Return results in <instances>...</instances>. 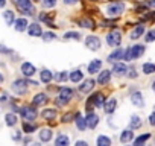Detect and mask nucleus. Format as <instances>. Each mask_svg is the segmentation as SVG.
<instances>
[{
  "label": "nucleus",
  "instance_id": "a19ab883",
  "mask_svg": "<svg viewBox=\"0 0 155 146\" xmlns=\"http://www.w3.org/2000/svg\"><path fill=\"white\" fill-rule=\"evenodd\" d=\"M64 38L65 40H81V35L78 34V32H67L64 35Z\"/></svg>",
  "mask_w": 155,
  "mask_h": 146
},
{
  "label": "nucleus",
  "instance_id": "423d86ee",
  "mask_svg": "<svg viewBox=\"0 0 155 146\" xmlns=\"http://www.w3.org/2000/svg\"><path fill=\"white\" fill-rule=\"evenodd\" d=\"M107 44L111 47H117L122 44V31L120 29H113L111 32H108L107 35Z\"/></svg>",
  "mask_w": 155,
  "mask_h": 146
},
{
  "label": "nucleus",
  "instance_id": "2f4dec72",
  "mask_svg": "<svg viewBox=\"0 0 155 146\" xmlns=\"http://www.w3.org/2000/svg\"><path fill=\"white\" fill-rule=\"evenodd\" d=\"M3 18H5V22H6V25L8 26H11V25H14L15 23V15H14V11H5L3 12Z\"/></svg>",
  "mask_w": 155,
  "mask_h": 146
},
{
  "label": "nucleus",
  "instance_id": "393cba45",
  "mask_svg": "<svg viewBox=\"0 0 155 146\" xmlns=\"http://www.w3.org/2000/svg\"><path fill=\"white\" fill-rule=\"evenodd\" d=\"M40 140L43 141V143H47V141H50L52 140V137H53V132H52V129H47V128H43L41 131H40Z\"/></svg>",
  "mask_w": 155,
  "mask_h": 146
},
{
  "label": "nucleus",
  "instance_id": "f3484780",
  "mask_svg": "<svg viewBox=\"0 0 155 146\" xmlns=\"http://www.w3.org/2000/svg\"><path fill=\"white\" fill-rule=\"evenodd\" d=\"M94 85H96V82L93 79H84L79 85V91L81 93H90L94 88Z\"/></svg>",
  "mask_w": 155,
  "mask_h": 146
},
{
  "label": "nucleus",
  "instance_id": "0eeeda50",
  "mask_svg": "<svg viewBox=\"0 0 155 146\" xmlns=\"http://www.w3.org/2000/svg\"><path fill=\"white\" fill-rule=\"evenodd\" d=\"M20 113H21V117H23L25 120H28V122H34V120L37 119V116H38L35 107H23V108L20 110Z\"/></svg>",
  "mask_w": 155,
  "mask_h": 146
},
{
  "label": "nucleus",
  "instance_id": "f03ea898",
  "mask_svg": "<svg viewBox=\"0 0 155 146\" xmlns=\"http://www.w3.org/2000/svg\"><path fill=\"white\" fill-rule=\"evenodd\" d=\"M104 104H105V98H104V95L102 93H93L88 99H87V104H85V110L90 113L91 110H94V108H101V107H104Z\"/></svg>",
  "mask_w": 155,
  "mask_h": 146
},
{
  "label": "nucleus",
  "instance_id": "603ef678",
  "mask_svg": "<svg viewBox=\"0 0 155 146\" xmlns=\"http://www.w3.org/2000/svg\"><path fill=\"white\" fill-rule=\"evenodd\" d=\"M20 137H21V135H20V132H14V135H12V138H14V140H20Z\"/></svg>",
  "mask_w": 155,
  "mask_h": 146
},
{
  "label": "nucleus",
  "instance_id": "ddd939ff",
  "mask_svg": "<svg viewBox=\"0 0 155 146\" xmlns=\"http://www.w3.org/2000/svg\"><path fill=\"white\" fill-rule=\"evenodd\" d=\"M113 73H114V75H117V76H125L126 73H128L126 64H125V62H120V61L114 62V65H113Z\"/></svg>",
  "mask_w": 155,
  "mask_h": 146
},
{
  "label": "nucleus",
  "instance_id": "dca6fc26",
  "mask_svg": "<svg viewBox=\"0 0 155 146\" xmlns=\"http://www.w3.org/2000/svg\"><path fill=\"white\" fill-rule=\"evenodd\" d=\"M85 120H87V126H88L90 129H94V128L99 125V116H97L96 113H93V111H90V113L85 116Z\"/></svg>",
  "mask_w": 155,
  "mask_h": 146
},
{
  "label": "nucleus",
  "instance_id": "052dcab7",
  "mask_svg": "<svg viewBox=\"0 0 155 146\" xmlns=\"http://www.w3.org/2000/svg\"><path fill=\"white\" fill-rule=\"evenodd\" d=\"M91 2H94V0H91Z\"/></svg>",
  "mask_w": 155,
  "mask_h": 146
},
{
  "label": "nucleus",
  "instance_id": "20e7f679",
  "mask_svg": "<svg viewBox=\"0 0 155 146\" xmlns=\"http://www.w3.org/2000/svg\"><path fill=\"white\" fill-rule=\"evenodd\" d=\"M14 3L21 14H25V15H34L35 14V6L32 3V0H15Z\"/></svg>",
  "mask_w": 155,
  "mask_h": 146
},
{
  "label": "nucleus",
  "instance_id": "aec40b11",
  "mask_svg": "<svg viewBox=\"0 0 155 146\" xmlns=\"http://www.w3.org/2000/svg\"><path fill=\"white\" fill-rule=\"evenodd\" d=\"M14 28H15V31L17 32H25V31H28V28H29V23H28V20L26 18H17L15 20V23H14Z\"/></svg>",
  "mask_w": 155,
  "mask_h": 146
},
{
  "label": "nucleus",
  "instance_id": "49530a36",
  "mask_svg": "<svg viewBox=\"0 0 155 146\" xmlns=\"http://www.w3.org/2000/svg\"><path fill=\"white\" fill-rule=\"evenodd\" d=\"M149 123H150L152 126H155V111H153V113L149 116Z\"/></svg>",
  "mask_w": 155,
  "mask_h": 146
},
{
  "label": "nucleus",
  "instance_id": "4c0bfd02",
  "mask_svg": "<svg viewBox=\"0 0 155 146\" xmlns=\"http://www.w3.org/2000/svg\"><path fill=\"white\" fill-rule=\"evenodd\" d=\"M35 129H37V125L29 123L28 120H26V122H23V131H25L26 134H31V132H34Z\"/></svg>",
  "mask_w": 155,
  "mask_h": 146
},
{
  "label": "nucleus",
  "instance_id": "3c124183",
  "mask_svg": "<svg viewBox=\"0 0 155 146\" xmlns=\"http://www.w3.org/2000/svg\"><path fill=\"white\" fill-rule=\"evenodd\" d=\"M147 6H152V8H155V0H147V2H144Z\"/></svg>",
  "mask_w": 155,
  "mask_h": 146
},
{
  "label": "nucleus",
  "instance_id": "1a4fd4ad",
  "mask_svg": "<svg viewBox=\"0 0 155 146\" xmlns=\"http://www.w3.org/2000/svg\"><path fill=\"white\" fill-rule=\"evenodd\" d=\"M12 90H14V93H17V95H25L26 91H28V81H25V79H17V81H14L12 82Z\"/></svg>",
  "mask_w": 155,
  "mask_h": 146
},
{
  "label": "nucleus",
  "instance_id": "39448f33",
  "mask_svg": "<svg viewBox=\"0 0 155 146\" xmlns=\"http://www.w3.org/2000/svg\"><path fill=\"white\" fill-rule=\"evenodd\" d=\"M71 98H73V90L68 88V87H61L59 88V96L56 98L55 102H56L58 107H64L71 101Z\"/></svg>",
  "mask_w": 155,
  "mask_h": 146
},
{
  "label": "nucleus",
  "instance_id": "4be33fe9",
  "mask_svg": "<svg viewBox=\"0 0 155 146\" xmlns=\"http://www.w3.org/2000/svg\"><path fill=\"white\" fill-rule=\"evenodd\" d=\"M120 141L122 143H128V141H132L134 140V129H125V131H122L120 132Z\"/></svg>",
  "mask_w": 155,
  "mask_h": 146
},
{
  "label": "nucleus",
  "instance_id": "f257e3e1",
  "mask_svg": "<svg viewBox=\"0 0 155 146\" xmlns=\"http://www.w3.org/2000/svg\"><path fill=\"white\" fill-rule=\"evenodd\" d=\"M125 3L123 2H120V0H113V2H110V3H107V6H105V14L108 15V17H119V15H122L123 12H125Z\"/></svg>",
  "mask_w": 155,
  "mask_h": 146
},
{
  "label": "nucleus",
  "instance_id": "13d9d810",
  "mask_svg": "<svg viewBox=\"0 0 155 146\" xmlns=\"http://www.w3.org/2000/svg\"><path fill=\"white\" fill-rule=\"evenodd\" d=\"M0 82H3V76L2 75H0Z\"/></svg>",
  "mask_w": 155,
  "mask_h": 146
},
{
  "label": "nucleus",
  "instance_id": "37998d69",
  "mask_svg": "<svg viewBox=\"0 0 155 146\" xmlns=\"http://www.w3.org/2000/svg\"><path fill=\"white\" fill-rule=\"evenodd\" d=\"M43 40L44 41H53V40H56V35L53 32H44L43 34Z\"/></svg>",
  "mask_w": 155,
  "mask_h": 146
},
{
  "label": "nucleus",
  "instance_id": "9b49d317",
  "mask_svg": "<svg viewBox=\"0 0 155 146\" xmlns=\"http://www.w3.org/2000/svg\"><path fill=\"white\" fill-rule=\"evenodd\" d=\"M144 23H138L135 28H132V31H131V34H129V38L131 40H138V38H141L143 35H144Z\"/></svg>",
  "mask_w": 155,
  "mask_h": 146
},
{
  "label": "nucleus",
  "instance_id": "79ce46f5",
  "mask_svg": "<svg viewBox=\"0 0 155 146\" xmlns=\"http://www.w3.org/2000/svg\"><path fill=\"white\" fill-rule=\"evenodd\" d=\"M144 41H146V43H152V41H155V29H152V31H149V32L146 34Z\"/></svg>",
  "mask_w": 155,
  "mask_h": 146
},
{
  "label": "nucleus",
  "instance_id": "bb28decb",
  "mask_svg": "<svg viewBox=\"0 0 155 146\" xmlns=\"http://www.w3.org/2000/svg\"><path fill=\"white\" fill-rule=\"evenodd\" d=\"M55 146H70V138L65 134H58L55 138Z\"/></svg>",
  "mask_w": 155,
  "mask_h": 146
},
{
  "label": "nucleus",
  "instance_id": "e433bc0d",
  "mask_svg": "<svg viewBox=\"0 0 155 146\" xmlns=\"http://www.w3.org/2000/svg\"><path fill=\"white\" fill-rule=\"evenodd\" d=\"M53 79L56 82H65L68 79V73L67 71H59V73H56V75H53Z\"/></svg>",
  "mask_w": 155,
  "mask_h": 146
},
{
  "label": "nucleus",
  "instance_id": "a211bd4d",
  "mask_svg": "<svg viewBox=\"0 0 155 146\" xmlns=\"http://www.w3.org/2000/svg\"><path fill=\"white\" fill-rule=\"evenodd\" d=\"M116 108H117V99H114V98L108 99V101L104 104V111H105L107 114H113V113L116 111Z\"/></svg>",
  "mask_w": 155,
  "mask_h": 146
},
{
  "label": "nucleus",
  "instance_id": "6e6d98bb",
  "mask_svg": "<svg viewBox=\"0 0 155 146\" xmlns=\"http://www.w3.org/2000/svg\"><path fill=\"white\" fill-rule=\"evenodd\" d=\"M152 91H153V93H155V81H153V82H152Z\"/></svg>",
  "mask_w": 155,
  "mask_h": 146
},
{
  "label": "nucleus",
  "instance_id": "72a5a7b5",
  "mask_svg": "<svg viewBox=\"0 0 155 146\" xmlns=\"http://www.w3.org/2000/svg\"><path fill=\"white\" fill-rule=\"evenodd\" d=\"M141 70L144 75H152V73H155V64L153 62H144L141 65Z\"/></svg>",
  "mask_w": 155,
  "mask_h": 146
},
{
  "label": "nucleus",
  "instance_id": "c9c22d12",
  "mask_svg": "<svg viewBox=\"0 0 155 146\" xmlns=\"http://www.w3.org/2000/svg\"><path fill=\"white\" fill-rule=\"evenodd\" d=\"M5 122H6L8 126H14V125L18 122V117H17L14 113H8V114L5 116Z\"/></svg>",
  "mask_w": 155,
  "mask_h": 146
},
{
  "label": "nucleus",
  "instance_id": "7ed1b4c3",
  "mask_svg": "<svg viewBox=\"0 0 155 146\" xmlns=\"http://www.w3.org/2000/svg\"><path fill=\"white\" fill-rule=\"evenodd\" d=\"M144 50H146V47L143 46V44H135V46H132V47H128L126 49V52H125V61H132V59H137V58H140L143 53H144Z\"/></svg>",
  "mask_w": 155,
  "mask_h": 146
},
{
  "label": "nucleus",
  "instance_id": "b1692460",
  "mask_svg": "<svg viewBox=\"0 0 155 146\" xmlns=\"http://www.w3.org/2000/svg\"><path fill=\"white\" fill-rule=\"evenodd\" d=\"M74 122H76V128L79 129V131H85L88 126H87V120H85V117H82L79 113H76V119H74Z\"/></svg>",
  "mask_w": 155,
  "mask_h": 146
},
{
  "label": "nucleus",
  "instance_id": "ea45409f",
  "mask_svg": "<svg viewBox=\"0 0 155 146\" xmlns=\"http://www.w3.org/2000/svg\"><path fill=\"white\" fill-rule=\"evenodd\" d=\"M56 2H58V0H41V3H43V6H44L46 9L53 8V6L56 5Z\"/></svg>",
  "mask_w": 155,
  "mask_h": 146
},
{
  "label": "nucleus",
  "instance_id": "c85d7f7f",
  "mask_svg": "<svg viewBox=\"0 0 155 146\" xmlns=\"http://www.w3.org/2000/svg\"><path fill=\"white\" fill-rule=\"evenodd\" d=\"M68 79H70L71 82H81V81L84 79V73H82L81 70H73L70 75H68Z\"/></svg>",
  "mask_w": 155,
  "mask_h": 146
},
{
  "label": "nucleus",
  "instance_id": "09e8293b",
  "mask_svg": "<svg viewBox=\"0 0 155 146\" xmlns=\"http://www.w3.org/2000/svg\"><path fill=\"white\" fill-rule=\"evenodd\" d=\"M78 2H79V0H64V3L68 5V6H70V5H76Z\"/></svg>",
  "mask_w": 155,
  "mask_h": 146
},
{
  "label": "nucleus",
  "instance_id": "c756f323",
  "mask_svg": "<svg viewBox=\"0 0 155 146\" xmlns=\"http://www.w3.org/2000/svg\"><path fill=\"white\" fill-rule=\"evenodd\" d=\"M96 144H97V146H111V138H110L108 135L101 134V135H97V138H96Z\"/></svg>",
  "mask_w": 155,
  "mask_h": 146
},
{
  "label": "nucleus",
  "instance_id": "cd10ccee",
  "mask_svg": "<svg viewBox=\"0 0 155 146\" xmlns=\"http://www.w3.org/2000/svg\"><path fill=\"white\" fill-rule=\"evenodd\" d=\"M40 79H41V82H44V84H49V82L53 79V73H52L50 70L44 68V70H41V73H40Z\"/></svg>",
  "mask_w": 155,
  "mask_h": 146
},
{
  "label": "nucleus",
  "instance_id": "412c9836",
  "mask_svg": "<svg viewBox=\"0 0 155 146\" xmlns=\"http://www.w3.org/2000/svg\"><path fill=\"white\" fill-rule=\"evenodd\" d=\"M28 34L31 37H41L43 35V31H41V26L38 23H31L29 28H28Z\"/></svg>",
  "mask_w": 155,
  "mask_h": 146
},
{
  "label": "nucleus",
  "instance_id": "f704fd0d",
  "mask_svg": "<svg viewBox=\"0 0 155 146\" xmlns=\"http://www.w3.org/2000/svg\"><path fill=\"white\" fill-rule=\"evenodd\" d=\"M150 138V134L149 132H146V134H143V135H140L138 138H135L134 140V144L132 146H144V143L147 141Z\"/></svg>",
  "mask_w": 155,
  "mask_h": 146
},
{
  "label": "nucleus",
  "instance_id": "a18cd8bd",
  "mask_svg": "<svg viewBox=\"0 0 155 146\" xmlns=\"http://www.w3.org/2000/svg\"><path fill=\"white\" fill-rule=\"evenodd\" d=\"M128 76L132 78V79L137 78V71H135V68H128Z\"/></svg>",
  "mask_w": 155,
  "mask_h": 146
},
{
  "label": "nucleus",
  "instance_id": "2eb2a0df",
  "mask_svg": "<svg viewBox=\"0 0 155 146\" xmlns=\"http://www.w3.org/2000/svg\"><path fill=\"white\" fill-rule=\"evenodd\" d=\"M131 102H132V105H135V107H138V108H143L144 107V98H143V95H141V91H134L132 95H131Z\"/></svg>",
  "mask_w": 155,
  "mask_h": 146
},
{
  "label": "nucleus",
  "instance_id": "5701e85b",
  "mask_svg": "<svg viewBox=\"0 0 155 146\" xmlns=\"http://www.w3.org/2000/svg\"><path fill=\"white\" fill-rule=\"evenodd\" d=\"M56 116H58V111H56L55 108H46V110H43V113H41V117L46 119V120H55Z\"/></svg>",
  "mask_w": 155,
  "mask_h": 146
},
{
  "label": "nucleus",
  "instance_id": "c03bdc74",
  "mask_svg": "<svg viewBox=\"0 0 155 146\" xmlns=\"http://www.w3.org/2000/svg\"><path fill=\"white\" fill-rule=\"evenodd\" d=\"M116 25H117V20H116V18H108V20H104V22H102V26H105V28H107V26L114 28Z\"/></svg>",
  "mask_w": 155,
  "mask_h": 146
},
{
  "label": "nucleus",
  "instance_id": "4d7b16f0",
  "mask_svg": "<svg viewBox=\"0 0 155 146\" xmlns=\"http://www.w3.org/2000/svg\"><path fill=\"white\" fill-rule=\"evenodd\" d=\"M31 146H41V144H40V143H32Z\"/></svg>",
  "mask_w": 155,
  "mask_h": 146
},
{
  "label": "nucleus",
  "instance_id": "864d4df0",
  "mask_svg": "<svg viewBox=\"0 0 155 146\" xmlns=\"http://www.w3.org/2000/svg\"><path fill=\"white\" fill-rule=\"evenodd\" d=\"M6 5V0H0V8H5Z\"/></svg>",
  "mask_w": 155,
  "mask_h": 146
},
{
  "label": "nucleus",
  "instance_id": "9d476101",
  "mask_svg": "<svg viewBox=\"0 0 155 146\" xmlns=\"http://www.w3.org/2000/svg\"><path fill=\"white\" fill-rule=\"evenodd\" d=\"M111 75H113V70H102L99 75H97L96 82H97L99 85H107V84L111 81Z\"/></svg>",
  "mask_w": 155,
  "mask_h": 146
},
{
  "label": "nucleus",
  "instance_id": "58836bf2",
  "mask_svg": "<svg viewBox=\"0 0 155 146\" xmlns=\"http://www.w3.org/2000/svg\"><path fill=\"white\" fill-rule=\"evenodd\" d=\"M73 119H76V114H73L71 111H68V113H65V114L62 116L61 122H62V123H68V122H71Z\"/></svg>",
  "mask_w": 155,
  "mask_h": 146
},
{
  "label": "nucleus",
  "instance_id": "f8f14e48",
  "mask_svg": "<svg viewBox=\"0 0 155 146\" xmlns=\"http://www.w3.org/2000/svg\"><path fill=\"white\" fill-rule=\"evenodd\" d=\"M125 52H126V49H116L114 52H111L110 55H108V62H117V61H120V59H123L125 58Z\"/></svg>",
  "mask_w": 155,
  "mask_h": 146
},
{
  "label": "nucleus",
  "instance_id": "de8ad7c7",
  "mask_svg": "<svg viewBox=\"0 0 155 146\" xmlns=\"http://www.w3.org/2000/svg\"><path fill=\"white\" fill-rule=\"evenodd\" d=\"M74 146H88V143H87L85 140H78V141L74 143Z\"/></svg>",
  "mask_w": 155,
  "mask_h": 146
},
{
  "label": "nucleus",
  "instance_id": "bf43d9fd",
  "mask_svg": "<svg viewBox=\"0 0 155 146\" xmlns=\"http://www.w3.org/2000/svg\"><path fill=\"white\" fill-rule=\"evenodd\" d=\"M32 2H40V0H32Z\"/></svg>",
  "mask_w": 155,
  "mask_h": 146
},
{
  "label": "nucleus",
  "instance_id": "4468645a",
  "mask_svg": "<svg viewBox=\"0 0 155 146\" xmlns=\"http://www.w3.org/2000/svg\"><path fill=\"white\" fill-rule=\"evenodd\" d=\"M21 73H23L26 78H32L35 73H37V68H35V65L31 64V62H23V64H21Z\"/></svg>",
  "mask_w": 155,
  "mask_h": 146
},
{
  "label": "nucleus",
  "instance_id": "473e14b6",
  "mask_svg": "<svg viewBox=\"0 0 155 146\" xmlns=\"http://www.w3.org/2000/svg\"><path fill=\"white\" fill-rule=\"evenodd\" d=\"M141 125H143V123H141V119H140L138 116H135V114H134V116L131 117L129 128H131V129H138V128H141Z\"/></svg>",
  "mask_w": 155,
  "mask_h": 146
},
{
  "label": "nucleus",
  "instance_id": "8fccbe9b",
  "mask_svg": "<svg viewBox=\"0 0 155 146\" xmlns=\"http://www.w3.org/2000/svg\"><path fill=\"white\" fill-rule=\"evenodd\" d=\"M0 52H5V53H11V50L9 49H6L5 46H2V44H0Z\"/></svg>",
  "mask_w": 155,
  "mask_h": 146
},
{
  "label": "nucleus",
  "instance_id": "5fc2aeb1",
  "mask_svg": "<svg viewBox=\"0 0 155 146\" xmlns=\"http://www.w3.org/2000/svg\"><path fill=\"white\" fill-rule=\"evenodd\" d=\"M0 101H2V102H6V101H8V96H6V95H3L2 98H0Z\"/></svg>",
  "mask_w": 155,
  "mask_h": 146
},
{
  "label": "nucleus",
  "instance_id": "7c9ffc66",
  "mask_svg": "<svg viewBox=\"0 0 155 146\" xmlns=\"http://www.w3.org/2000/svg\"><path fill=\"white\" fill-rule=\"evenodd\" d=\"M79 26L81 28H85V29H96V23L91 18H82V20H79Z\"/></svg>",
  "mask_w": 155,
  "mask_h": 146
},
{
  "label": "nucleus",
  "instance_id": "a878e982",
  "mask_svg": "<svg viewBox=\"0 0 155 146\" xmlns=\"http://www.w3.org/2000/svg\"><path fill=\"white\" fill-rule=\"evenodd\" d=\"M102 67V61L101 59H93L90 64H88V73L90 75H94V73H97Z\"/></svg>",
  "mask_w": 155,
  "mask_h": 146
},
{
  "label": "nucleus",
  "instance_id": "6ab92c4d",
  "mask_svg": "<svg viewBox=\"0 0 155 146\" xmlns=\"http://www.w3.org/2000/svg\"><path fill=\"white\" fill-rule=\"evenodd\" d=\"M47 101H49V98H47L46 93H38V95L34 96V99H32V105H34V107H40V105L47 104Z\"/></svg>",
  "mask_w": 155,
  "mask_h": 146
},
{
  "label": "nucleus",
  "instance_id": "6e6552de",
  "mask_svg": "<svg viewBox=\"0 0 155 146\" xmlns=\"http://www.w3.org/2000/svg\"><path fill=\"white\" fill-rule=\"evenodd\" d=\"M101 40H99V37H96V35H88L87 38H85V46H87V49H90V50H99L101 49Z\"/></svg>",
  "mask_w": 155,
  "mask_h": 146
}]
</instances>
